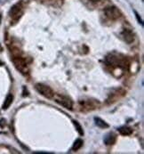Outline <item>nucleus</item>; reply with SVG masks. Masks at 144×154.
Returning <instances> with one entry per match:
<instances>
[{"label": "nucleus", "mask_w": 144, "mask_h": 154, "mask_svg": "<svg viewBox=\"0 0 144 154\" xmlns=\"http://www.w3.org/2000/svg\"><path fill=\"white\" fill-rule=\"evenodd\" d=\"M0 64H3V63H2V62H0Z\"/></svg>", "instance_id": "19"}, {"label": "nucleus", "mask_w": 144, "mask_h": 154, "mask_svg": "<svg viewBox=\"0 0 144 154\" xmlns=\"http://www.w3.org/2000/svg\"><path fill=\"white\" fill-rule=\"evenodd\" d=\"M54 97L55 99V102L58 103L60 105H62V107L69 109V110H72L73 102L71 101L70 98H69L66 95H62V94H54Z\"/></svg>", "instance_id": "7"}, {"label": "nucleus", "mask_w": 144, "mask_h": 154, "mask_svg": "<svg viewBox=\"0 0 144 154\" xmlns=\"http://www.w3.org/2000/svg\"><path fill=\"white\" fill-rule=\"evenodd\" d=\"M35 88H36V90H37L41 95L44 96L45 98H47V99H52V98H54V90L50 88V87H48V86H46V85H44V84L38 83V84H37V85L35 86Z\"/></svg>", "instance_id": "6"}, {"label": "nucleus", "mask_w": 144, "mask_h": 154, "mask_svg": "<svg viewBox=\"0 0 144 154\" xmlns=\"http://www.w3.org/2000/svg\"><path fill=\"white\" fill-rule=\"evenodd\" d=\"M13 100H14L13 94H9L6 96L5 100V103H4V105H3V109H4V110H7V109L11 106V104H12V103H13Z\"/></svg>", "instance_id": "11"}, {"label": "nucleus", "mask_w": 144, "mask_h": 154, "mask_svg": "<svg viewBox=\"0 0 144 154\" xmlns=\"http://www.w3.org/2000/svg\"><path fill=\"white\" fill-rule=\"evenodd\" d=\"M0 22H1V15H0Z\"/></svg>", "instance_id": "20"}, {"label": "nucleus", "mask_w": 144, "mask_h": 154, "mask_svg": "<svg viewBox=\"0 0 144 154\" xmlns=\"http://www.w3.org/2000/svg\"><path fill=\"white\" fill-rule=\"evenodd\" d=\"M116 141H117V135L113 133H109L104 137V143L106 145H112L116 143Z\"/></svg>", "instance_id": "10"}, {"label": "nucleus", "mask_w": 144, "mask_h": 154, "mask_svg": "<svg viewBox=\"0 0 144 154\" xmlns=\"http://www.w3.org/2000/svg\"><path fill=\"white\" fill-rule=\"evenodd\" d=\"M106 63L108 66L112 67L114 69H126L129 67V61L128 59L121 54L112 53L109 54L106 57Z\"/></svg>", "instance_id": "1"}, {"label": "nucleus", "mask_w": 144, "mask_h": 154, "mask_svg": "<svg viewBox=\"0 0 144 154\" xmlns=\"http://www.w3.org/2000/svg\"><path fill=\"white\" fill-rule=\"evenodd\" d=\"M73 124L75 125L76 129H77V131L78 132V134H79L80 135H83V134H84V130H83V128L81 127V125H80L77 120H73Z\"/></svg>", "instance_id": "16"}, {"label": "nucleus", "mask_w": 144, "mask_h": 154, "mask_svg": "<svg viewBox=\"0 0 144 154\" xmlns=\"http://www.w3.org/2000/svg\"><path fill=\"white\" fill-rule=\"evenodd\" d=\"M121 36L127 44H132L134 41V35H133V31L130 29H124L121 33Z\"/></svg>", "instance_id": "9"}, {"label": "nucleus", "mask_w": 144, "mask_h": 154, "mask_svg": "<svg viewBox=\"0 0 144 154\" xmlns=\"http://www.w3.org/2000/svg\"><path fill=\"white\" fill-rule=\"evenodd\" d=\"M63 0H41V3L45 4L47 5H53V6H60L62 4Z\"/></svg>", "instance_id": "13"}, {"label": "nucleus", "mask_w": 144, "mask_h": 154, "mask_svg": "<svg viewBox=\"0 0 144 154\" xmlns=\"http://www.w3.org/2000/svg\"><path fill=\"white\" fill-rule=\"evenodd\" d=\"M118 132L122 135H130L133 134V129L129 127H122L118 128Z\"/></svg>", "instance_id": "15"}, {"label": "nucleus", "mask_w": 144, "mask_h": 154, "mask_svg": "<svg viewBox=\"0 0 144 154\" xmlns=\"http://www.w3.org/2000/svg\"><path fill=\"white\" fill-rule=\"evenodd\" d=\"M83 140L82 139H80V138H78V139H77L76 141H75V143H73V146H72V148H71V151H73V152H77V151H78L79 149H81V147L83 146Z\"/></svg>", "instance_id": "14"}, {"label": "nucleus", "mask_w": 144, "mask_h": 154, "mask_svg": "<svg viewBox=\"0 0 144 154\" xmlns=\"http://www.w3.org/2000/svg\"><path fill=\"white\" fill-rule=\"evenodd\" d=\"M94 122H95V125L100 128H108L109 127L108 123H106L103 119L100 118H94Z\"/></svg>", "instance_id": "12"}, {"label": "nucleus", "mask_w": 144, "mask_h": 154, "mask_svg": "<svg viewBox=\"0 0 144 154\" xmlns=\"http://www.w3.org/2000/svg\"><path fill=\"white\" fill-rule=\"evenodd\" d=\"M100 107V103L97 100L93 99H83L79 101V108L81 111L87 112L98 109Z\"/></svg>", "instance_id": "4"}, {"label": "nucleus", "mask_w": 144, "mask_h": 154, "mask_svg": "<svg viewBox=\"0 0 144 154\" xmlns=\"http://www.w3.org/2000/svg\"><path fill=\"white\" fill-rule=\"evenodd\" d=\"M23 13H24V6L22 5V2L17 3L14 5H13L9 11V17L11 22H13V24H15L16 22H19L21 16L23 15Z\"/></svg>", "instance_id": "3"}, {"label": "nucleus", "mask_w": 144, "mask_h": 154, "mask_svg": "<svg viewBox=\"0 0 144 154\" xmlns=\"http://www.w3.org/2000/svg\"><path fill=\"white\" fill-rule=\"evenodd\" d=\"M88 2H91V3H93V4H96V3H100L102 0H86Z\"/></svg>", "instance_id": "18"}, {"label": "nucleus", "mask_w": 144, "mask_h": 154, "mask_svg": "<svg viewBox=\"0 0 144 154\" xmlns=\"http://www.w3.org/2000/svg\"><path fill=\"white\" fill-rule=\"evenodd\" d=\"M104 15L111 21H116L122 16V14L116 6H109L104 9Z\"/></svg>", "instance_id": "5"}, {"label": "nucleus", "mask_w": 144, "mask_h": 154, "mask_svg": "<svg viewBox=\"0 0 144 154\" xmlns=\"http://www.w3.org/2000/svg\"><path fill=\"white\" fill-rule=\"evenodd\" d=\"M125 94V90H124L123 88H118L115 89L112 93L109 94V98L107 99V103L109 104L114 103L117 101H118L120 98H122L124 95Z\"/></svg>", "instance_id": "8"}, {"label": "nucleus", "mask_w": 144, "mask_h": 154, "mask_svg": "<svg viewBox=\"0 0 144 154\" xmlns=\"http://www.w3.org/2000/svg\"><path fill=\"white\" fill-rule=\"evenodd\" d=\"M134 14H135V16H136V18L138 19V22H140L141 24H142V19H141V18L139 17V14H137L136 12H134Z\"/></svg>", "instance_id": "17"}, {"label": "nucleus", "mask_w": 144, "mask_h": 154, "mask_svg": "<svg viewBox=\"0 0 144 154\" xmlns=\"http://www.w3.org/2000/svg\"><path fill=\"white\" fill-rule=\"evenodd\" d=\"M13 63L14 64V67L23 75H27L29 71V65L26 62V59L21 56V53L13 54Z\"/></svg>", "instance_id": "2"}]
</instances>
